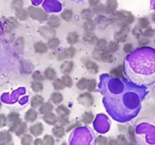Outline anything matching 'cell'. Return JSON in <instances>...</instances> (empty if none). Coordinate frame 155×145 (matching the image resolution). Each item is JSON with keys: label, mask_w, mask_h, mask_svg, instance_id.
I'll return each mask as SVG.
<instances>
[{"label": "cell", "mask_w": 155, "mask_h": 145, "mask_svg": "<svg viewBox=\"0 0 155 145\" xmlns=\"http://www.w3.org/2000/svg\"><path fill=\"white\" fill-rule=\"evenodd\" d=\"M64 96L60 91H54L50 96V101L54 105H60L63 102Z\"/></svg>", "instance_id": "ac0fdd59"}, {"label": "cell", "mask_w": 155, "mask_h": 145, "mask_svg": "<svg viewBox=\"0 0 155 145\" xmlns=\"http://www.w3.org/2000/svg\"><path fill=\"white\" fill-rule=\"evenodd\" d=\"M130 31V27H124V28H120L119 30L115 32L114 34V40L117 41V43H125L127 40V36H128L129 33Z\"/></svg>", "instance_id": "ba28073f"}, {"label": "cell", "mask_w": 155, "mask_h": 145, "mask_svg": "<svg viewBox=\"0 0 155 145\" xmlns=\"http://www.w3.org/2000/svg\"><path fill=\"white\" fill-rule=\"evenodd\" d=\"M105 6L107 9V15H113L117 12L118 8L117 0H107Z\"/></svg>", "instance_id": "4fadbf2b"}, {"label": "cell", "mask_w": 155, "mask_h": 145, "mask_svg": "<svg viewBox=\"0 0 155 145\" xmlns=\"http://www.w3.org/2000/svg\"><path fill=\"white\" fill-rule=\"evenodd\" d=\"M95 14H94L92 9H83L81 12V18H83L84 21H87V20L93 19Z\"/></svg>", "instance_id": "f546056e"}, {"label": "cell", "mask_w": 155, "mask_h": 145, "mask_svg": "<svg viewBox=\"0 0 155 145\" xmlns=\"http://www.w3.org/2000/svg\"><path fill=\"white\" fill-rule=\"evenodd\" d=\"M20 115L17 112H11L10 114L8 115V119H10L11 122H14V121H17V120L19 119Z\"/></svg>", "instance_id": "816d5d0a"}, {"label": "cell", "mask_w": 155, "mask_h": 145, "mask_svg": "<svg viewBox=\"0 0 155 145\" xmlns=\"http://www.w3.org/2000/svg\"><path fill=\"white\" fill-rule=\"evenodd\" d=\"M52 86L54 88V89L57 91H62V90H64L65 88L61 78H57L54 81H52Z\"/></svg>", "instance_id": "f35d334b"}, {"label": "cell", "mask_w": 155, "mask_h": 145, "mask_svg": "<svg viewBox=\"0 0 155 145\" xmlns=\"http://www.w3.org/2000/svg\"><path fill=\"white\" fill-rule=\"evenodd\" d=\"M94 21H95V24H96V27L98 26L101 29H104L107 25L110 24V23H109V18L104 16V15H98V17Z\"/></svg>", "instance_id": "9a60e30c"}, {"label": "cell", "mask_w": 155, "mask_h": 145, "mask_svg": "<svg viewBox=\"0 0 155 145\" xmlns=\"http://www.w3.org/2000/svg\"><path fill=\"white\" fill-rule=\"evenodd\" d=\"M30 88H31L32 91L34 93H39L42 92L44 89V85L42 82L41 81H33L30 85Z\"/></svg>", "instance_id": "f1b7e54d"}, {"label": "cell", "mask_w": 155, "mask_h": 145, "mask_svg": "<svg viewBox=\"0 0 155 145\" xmlns=\"http://www.w3.org/2000/svg\"><path fill=\"white\" fill-rule=\"evenodd\" d=\"M81 135L74 138V141L70 142V145H92V138L86 132H82Z\"/></svg>", "instance_id": "5b68a950"}, {"label": "cell", "mask_w": 155, "mask_h": 145, "mask_svg": "<svg viewBox=\"0 0 155 145\" xmlns=\"http://www.w3.org/2000/svg\"><path fill=\"white\" fill-rule=\"evenodd\" d=\"M89 4L91 7L94 8L100 4V0H89Z\"/></svg>", "instance_id": "9f6ffc18"}, {"label": "cell", "mask_w": 155, "mask_h": 145, "mask_svg": "<svg viewBox=\"0 0 155 145\" xmlns=\"http://www.w3.org/2000/svg\"><path fill=\"white\" fill-rule=\"evenodd\" d=\"M103 52L104 51H100V50L94 49V50L92 51V59L95 61H99V62H101V56H102Z\"/></svg>", "instance_id": "c3c4849f"}, {"label": "cell", "mask_w": 155, "mask_h": 145, "mask_svg": "<svg viewBox=\"0 0 155 145\" xmlns=\"http://www.w3.org/2000/svg\"><path fill=\"white\" fill-rule=\"evenodd\" d=\"M55 112L59 117L68 116L71 114V110L63 104L58 105V106L55 109Z\"/></svg>", "instance_id": "cb8c5ba5"}, {"label": "cell", "mask_w": 155, "mask_h": 145, "mask_svg": "<svg viewBox=\"0 0 155 145\" xmlns=\"http://www.w3.org/2000/svg\"><path fill=\"white\" fill-rule=\"evenodd\" d=\"M33 49L36 53L38 54H45L48 53V48L47 47V44L45 43L42 42V41H38L33 44Z\"/></svg>", "instance_id": "5bb4252c"}, {"label": "cell", "mask_w": 155, "mask_h": 145, "mask_svg": "<svg viewBox=\"0 0 155 145\" xmlns=\"http://www.w3.org/2000/svg\"><path fill=\"white\" fill-rule=\"evenodd\" d=\"M7 119L4 114H0V126H4L6 125Z\"/></svg>", "instance_id": "11a10c76"}, {"label": "cell", "mask_w": 155, "mask_h": 145, "mask_svg": "<svg viewBox=\"0 0 155 145\" xmlns=\"http://www.w3.org/2000/svg\"><path fill=\"white\" fill-rule=\"evenodd\" d=\"M27 10L28 12L29 16L34 21H39V23H44L46 22V21L48 20V14L40 8L31 5L29 6Z\"/></svg>", "instance_id": "6da1fadb"}, {"label": "cell", "mask_w": 155, "mask_h": 145, "mask_svg": "<svg viewBox=\"0 0 155 145\" xmlns=\"http://www.w3.org/2000/svg\"><path fill=\"white\" fill-rule=\"evenodd\" d=\"M97 143L99 145H105L106 143H107V141H106V138L104 137L99 136L97 138Z\"/></svg>", "instance_id": "db71d44e"}, {"label": "cell", "mask_w": 155, "mask_h": 145, "mask_svg": "<svg viewBox=\"0 0 155 145\" xmlns=\"http://www.w3.org/2000/svg\"><path fill=\"white\" fill-rule=\"evenodd\" d=\"M73 15H74V13H73L72 11L70 10V9H64L61 12L60 17L62 20L68 22V21H71V18H73Z\"/></svg>", "instance_id": "8d00e7d4"}, {"label": "cell", "mask_w": 155, "mask_h": 145, "mask_svg": "<svg viewBox=\"0 0 155 145\" xmlns=\"http://www.w3.org/2000/svg\"><path fill=\"white\" fill-rule=\"evenodd\" d=\"M107 45H108V43L105 39H103V38L98 39L96 43L95 44V49L100 51H106L107 49Z\"/></svg>", "instance_id": "4316f807"}, {"label": "cell", "mask_w": 155, "mask_h": 145, "mask_svg": "<svg viewBox=\"0 0 155 145\" xmlns=\"http://www.w3.org/2000/svg\"><path fill=\"white\" fill-rule=\"evenodd\" d=\"M1 28L5 33H11L18 26V21L13 17L5 18L1 22Z\"/></svg>", "instance_id": "3957f363"}, {"label": "cell", "mask_w": 155, "mask_h": 145, "mask_svg": "<svg viewBox=\"0 0 155 145\" xmlns=\"http://www.w3.org/2000/svg\"><path fill=\"white\" fill-rule=\"evenodd\" d=\"M42 119H43V120L47 123V124L49 125H54L58 121L57 116L54 113H53L52 112H48V113L43 115Z\"/></svg>", "instance_id": "484cf974"}, {"label": "cell", "mask_w": 155, "mask_h": 145, "mask_svg": "<svg viewBox=\"0 0 155 145\" xmlns=\"http://www.w3.org/2000/svg\"><path fill=\"white\" fill-rule=\"evenodd\" d=\"M77 101L80 105L84 107L89 108L92 106L95 103L93 95L90 92H84L80 94L77 97Z\"/></svg>", "instance_id": "277c9868"}, {"label": "cell", "mask_w": 155, "mask_h": 145, "mask_svg": "<svg viewBox=\"0 0 155 145\" xmlns=\"http://www.w3.org/2000/svg\"><path fill=\"white\" fill-rule=\"evenodd\" d=\"M151 21H152L154 23H155V13L152 14V15H151Z\"/></svg>", "instance_id": "680465c9"}, {"label": "cell", "mask_w": 155, "mask_h": 145, "mask_svg": "<svg viewBox=\"0 0 155 145\" xmlns=\"http://www.w3.org/2000/svg\"><path fill=\"white\" fill-rule=\"evenodd\" d=\"M46 24L48 27L53 29L58 28L61 25V18L60 17L56 15H51L48 18L46 21Z\"/></svg>", "instance_id": "8fae6325"}, {"label": "cell", "mask_w": 155, "mask_h": 145, "mask_svg": "<svg viewBox=\"0 0 155 145\" xmlns=\"http://www.w3.org/2000/svg\"><path fill=\"white\" fill-rule=\"evenodd\" d=\"M112 16L115 17V18H117L120 21H124V22L127 23V24H130V25L135 21V17L132 14V12L127 10H124V9L117 11Z\"/></svg>", "instance_id": "7a4b0ae2"}, {"label": "cell", "mask_w": 155, "mask_h": 145, "mask_svg": "<svg viewBox=\"0 0 155 145\" xmlns=\"http://www.w3.org/2000/svg\"><path fill=\"white\" fill-rule=\"evenodd\" d=\"M45 78L51 81H54L56 78H57V72H56L55 69L51 67H48L45 69L43 72Z\"/></svg>", "instance_id": "ffe728a7"}, {"label": "cell", "mask_w": 155, "mask_h": 145, "mask_svg": "<svg viewBox=\"0 0 155 145\" xmlns=\"http://www.w3.org/2000/svg\"><path fill=\"white\" fill-rule=\"evenodd\" d=\"M77 53V50L74 48V47L71 46L69 47L64 48L62 52L58 53V61H64L66 59H74Z\"/></svg>", "instance_id": "8992f818"}, {"label": "cell", "mask_w": 155, "mask_h": 145, "mask_svg": "<svg viewBox=\"0 0 155 145\" xmlns=\"http://www.w3.org/2000/svg\"><path fill=\"white\" fill-rule=\"evenodd\" d=\"M138 25H139L142 30H145V29L150 27V25H151V21H150V20L148 19L147 17H142V18H139Z\"/></svg>", "instance_id": "e575fe53"}, {"label": "cell", "mask_w": 155, "mask_h": 145, "mask_svg": "<svg viewBox=\"0 0 155 145\" xmlns=\"http://www.w3.org/2000/svg\"><path fill=\"white\" fill-rule=\"evenodd\" d=\"M61 80L63 81V84L65 88H71L74 85V81H73L72 78L70 76V74H64V75H63L61 78Z\"/></svg>", "instance_id": "74e56055"}, {"label": "cell", "mask_w": 155, "mask_h": 145, "mask_svg": "<svg viewBox=\"0 0 155 145\" xmlns=\"http://www.w3.org/2000/svg\"><path fill=\"white\" fill-rule=\"evenodd\" d=\"M44 139H45V141L46 142L47 145H52L53 140H52V138H51V137L46 135V136H45Z\"/></svg>", "instance_id": "6f0895ef"}, {"label": "cell", "mask_w": 155, "mask_h": 145, "mask_svg": "<svg viewBox=\"0 0 155 145\" xmlns=\"http://www.w3.org/2000/svg\"><path fill=\"white\" fill-rule=\"evenodd\" d=\"M15 46H16V48L18 49V50H19V51H22L24 47V38L23 37L18 38V39L16 40V43H15Z\"/></svg>", "instance_id": "f907efd6"}, {"label": "cell", "mask_w": 155, "mask_h": 145, "mask_svg": "<svg viewBox=\"0 0 155 145\" xmlns=\"http://www.w3.org/2000/svg\"><path fill=\"white\" fill-rule=\"evenodd\" d=\"M82 38H83L84 42H86V43L91 44V45H95L96 43L97 40H98V37H97L96 34H95L93 32L85 31Z\"/></svg>", "instance_id": "7c38bea8"}, {"label": "cell", "mask_w": 155, "mask_h": 145, "mask_svg": "<svg viewBox=\"0 0 155 145\" xmlns=\"http://www.w3.org/2000/svg\"><path fill=\"white\" fill-rule=\"evenodd\" d=\"M92 11H93L94 14L95 15H105L107 14V9H106L105 5L104 4H99L97 6L94 7L92 9Z\"/></svg>", "instance_id": "d590c367"}, {"label": "cell", "mask_w": 155, "mask_h": 145, "mask_svg": "<svg viewBox=\"0 0 155 145\" xmlns=\"http://www.w3.org/2000/svg\"><path fill=\"white\" fill-rule=\"evenodd\" d=\"M114 61V56L112 53H109L107 50L104 51L102 53V56H101V62H105V63H113Z\"/></svg>", "instance_id": "d6a6232c"}, {"label": "cell", "mask_w": 155, "mask_h": 145, "mask_svg": "<svg viewBox=\"0 0 155 145\" xmlns=\"http://www.w3.org/2000/svg\"><path fill=\"white\" fill-rule=\"evenodd\" d=\"M74 62L71 60H66L63 61L61 65H60V71L61 73L64 74H70L74 69Z\"/></svg>", "instance_id": "30bf717a"}, {"label": "cell", "mask_w": 155, "mask_h": 145, "mask_svg": "<svg viewBox=\"0 0 155 145\" xmlns=\"http://www.w3.org/2000/svg\"><path fill=\"white\" fill-rule=\"evenodd\" d=\"M83 28L85 31L93 32L96 28V24L93 19L85 21L83 24Z\"/></svg>", "instance_id": "d4e9b609"}, {"label": "cell", "mask_w": 155, "mask_h": 145, "mask_svg": "<svg viewBox=\"0 0 155 145\" xmlns=\"http://www.w3.org/2000/svg\"><path fill=\"white\" fill-rule=\"evenodd\" d=\"M61 43V40L58 37H53L51 39L48 40L47 42V47H48V50H54L59 47Z\"/></svg>", "instance_id": "83f0119b"}, {"label": "cell", "mask_w": 155, "mask_h": 145, "mask_svg": "<svg viewBox=\"0 0 155 145\" xmlns=\"http://www.w3.org/2000/svg\"><path fill=\"white\" fill-rule=\"evenodd\" d=\"M1 106H2V102L1 100H0V108H1Z\"/></svg>", "instance_id": "91938a15"}, {"label": "cell", "mask_w": 155, "mask_h": 145, "mask_svg": "<svg viewBox=\"0 0 155 145\" xmlns=\"http://www.w3.org/2000/svg\"><path fill=\"white\" fill-rule=\"evenodd\" d=\"M39 33L42 37L47 40L55 37L56 35V31L54 30V29L51 28V27H48V26H42V27H39Z\"/></svg>", "instance_id": "9c48e42d"}, {"label": "cell", "mask_w": 155, "mask_h": 145, "mask_svg": "<svg viewBox=\"0 0 155 145\" xmlns=\"http://www.w3.org/2000/svg\"><path fill=\"white\" fill-rule=\"evenodd\" d=\"M28 17V12H27V10H26V9H23V8L15 11V18H16L18 21H26V20H27Z\"/></svg>", "instance_id": "603a6c76"}, {"label": "cell", "mask_w": 155, "mask_h": 145, "mask_svg": "<svg viewBox=\"0 0 155 145\" xmlns=\"http://www.w3.org/2000/svg\"><path fill=\"white\" fill-rule=\"evenodd\" d=\"M89 79L86 78H80L76 84V87L80 91H85L87 89L88 85H89Z\"/></svg>", "instance_id": "4dcf8cb0"}, {"label": "cell", "mask_w": 155, "mask_h": 145, "mask_svg": "<svg viewBox=\"0 0 155 145\" xmlns=\"http://www.w3.org/2000/svg\"><path fill=\"white\" fill-rule=\"evenodd\" d=\"M44 102H45V100H44V98L42 96L39 95V94H36V95H33L31 97L30 103L32 108L36 109V108H39Z\"/></svg>", "instance_id": "2e32d148"}, {"label": "cell", "mask_w": 155, "mask_h": 145, "mask_svg": "<svg viewBox=\"0 0 155 145\" xmlns=\"http://www.w3.org/2000/svg\"><path fill=\"white\" fill-rule=\"evenodd\" d=\"M38 117V112L33 108H30L26 112L24 119L28 123H33Z\"/></svg>", "instance_id": "44dd1931"}, {"label": "cell", "mask_w": 155, "mask_h": 145, "mask_svg": "<svg viewBox=\"0 0 155 145\" xmlns=\"http://www.w3.org/2000/svg\"><path fill=\"white\" fill-rule=\"evenodd\" d=\"M154 30H155V29H154Z\"/></svg>", "instance_id": "6125c7cd"}, {"label": "cell", "mask_w": 155, "mask_h": 145, "mask_svg": "<svg viewBox=\"0 0 155 145\" xmlns=\"http://www.w3.org/2000/svg\"><path fill=\"white\" fill-rule=\"evenodd\" d=\"M32 78L33 79V81H44L45 80V76L44 74H42L40 71H35L32 74Z\"/></svg>", "instance_id": "ee69618b"}, {"label": "cell", "mask_w": 155, "mask_h": 145, "mask_svg": "<svg viewBox=\"0 0 155 145\" xmlns=\"http://www.w3.org/2000/svg\"><path fill=\"white\" fill-rule=\"evenodd\" d=\"M82 62L89 72L92 74H98V71H99V67L95 61L88 59V58H84V59H82Z\"/></svg>", "instance_id": "52a82bcc"}, {"label": "cell", "mask_w": 155, "mask_h": 145, "mask_svg": "<svg viewBox=\"0 0 155 145\" xmlns=\"http://www.w3.org/2000/svg\"><path fill=\"white\" fill-rule=\"evenodd\" d=\"M150 43H151V40H150V38L145 37V36H143L138 40V46H139V47H147V46L149 45Z\"/></svg>", "instance_id": "b9f144b4"}, {"label": "cell", "mask_w": 155, "mask_h": 145, "mask_svg": "<svg viewBox=\"0 0 155 145\" xmlns=\"http://www.w3.org/2000/svg\"><path fill=\"white\" fill-rule=\"evenodd\" d=\"M142 32H143V30H142L139 25L135 26L133 28V30H132V33H133V35L138 40L142 36Z\"/></svg>", "instance_id": "60d3db41"}, {"label": "cell", "mask_w": 155, "mask_h": 145, "mask_svg": "<svg viewBox=\"0 0 155 145\" xmlns=\"http://www.w3.org/2000/svg\"><path fill=\"white\" fill-rule=\"evenodd\" d=\"M79 40H80V36H79L78 33L75 31L70 32L68 33L66 37V40L68 42V44H70L71 46L74 45L77 43L79 42Z\"/></svg>", "instance_id": "7402d4cb"}, {"label": "cell", "mask_w": 155, "mask_h": 145, "mask_svg": "<svg viewBox=\"0 0 155 145\" xmlns=\"http://www.w3.org/2000/svg\"><path fill=\"white\" fill-rule=\"evenodd\" d=\"M119 49H120L119 43H117L115 40H112L108 43L107 51L109 52V53H112V54H114V53H116L119 50Z\"/></svg>", "instance_id": "836d02e7"}, {"label": "cell", "mask_w": 155, "mask_h": 145, "mask_svg": "<svg viewBox=\"0 0 155 145\" xmlns=\"http://www.w3.org/2000/svg\"><path fill=\"white\" fill-rule=\"evenodd\" d=\"M97 81L95 79L92 78V79H89V85H88L87 87V91L88 92H90L92 93V91H95L96 89V87H97Z\"/></svg>", "instance_id": "7dc6e473"}, {"label": "cell", "mask_w": 155, "mask_h": 145, "mask_svg": "<svg viewBox=\"0 0 155 145\" xmlns=\"http://www.w3.org/2000/svg\"><path fill=\"white\" fill-rule=\"evenodd\" d=\"M94 119V115L92 112H85L83 115V121L86 125L91 124Z\"/></svg>", "instance_id": "ab89813d"}, {"label": "cell", "mask_w": 155, "mask_h": 145, "mask_svg": "<svg viewBox=\"0 0 155 145\" xmlns=\"http://www.w3.org/2000/svg\"><path fill=\"white\" fill-rule=\"evenodd\" d=\"M52 132L53 134L58 138H61L64 133V128L62 126H56L53 129Z\"/></svg>", "instance_id": "bcb514c9"}, {"label": "cell", "mask_w": 155, "mask_h": 145, "mask_svg": "<svg viewBox=\"0 0 155 145\" xmlns=\"http://www.w3.org/2000/svg\"><path fill=\"white\" fill-rule=\"evenodd\" d=\"M133 48L134 47H133V43H127L124 44V47H123V50H124V52L126 54H130V53H131L133 52Z\"/></svg>", "instance_id": "681fc988"}, {"label": "cell", "mask_w": 155, "mask_h": 145, "mask_svg": "<svg viewBox=\"0 0 155 145\" xmlns=\"http://www.w3.org/2000/svg\"><path fill=\"white\" fill-rule=\"evenodd\" d=\"M30 132L35 136H39L43 132V126L41 123H37L34 126H31L30 129Z\"/></svg>", "instance_id": "1f68e13d"}, {"label": "cell", "mask_w": 155, "mask_h": 145, "mask_svg": "<svg viewBox=\"0 0 155 145\" xmlns=\"http://www.w3.org/2000/svg\"><path fill=\"white\" fill-rule=\"evenodd\" d=\"M26 129H27V126H26L25 123H23L21 125V126L20 127L18 132H17V135H21V134H24V132H25Z\"/></svg>", "instance_id": "f5cc1de1"}, {"label": "cell", "mask_w": 155, "mask_h": 145, "mask_svg": "<svg viewBox=\"0 0 155 145\" xmlns=\"http://www.w3.org/2000/svg\"><path fill=\"white\" fill-rule=\"evenodd\" d=\"M53 109H54V106H53V103L51 101L44 102L39 107V112L42 114V115H45V114L48 113V112H52Z\"/></svg>", "instance_id": "d6986e66"}, {"label": "cell", "mask_w": 155, "mask_h": 145, "mask_svg": "<svg viewBox=\"0 0 155 145\" xmlns=\"http://www.w3.org/2000/svg\"><path fill=\"white\" fill-rule=\"evenodd\" d=\"M154 45H155V37H154Z\"/></svg>", "instance_id": "94428289"}, {"label": "cell", "mask_w": 155, "mask_h": 145, "mask_svg": "<svg viewBox=\"0 0 155 145\" xmlns=\"http://www.w3.org/2000/svg\"><path fill=\"white\" fill-rule=\"evenodd\" d=\"M24 5V0H13L12 4H11V7H12V9H13V10L16 11L18 10V9L23 8Z\"/></svg>", "instance_id": "7bdbcfd3"}, {"label": "cell", "mask_w": 155, "mask_h": 145, "mask_svg": "<svg viewBox=\"0 0 155 145\" xmlns=\"http://www.w3.org/2000/svg\"><path fill=\"white\" fill-rule=\"evenodd\" d=\"M142 36H145L148 38H152L155 36V30L153 29L152 27H148V28L145 29L142 32Z\"/></svg>", "instance_id": "f6af8a7d"}, {"label": "cell", "mask_w": 155, "mask_h": 145, "mask_svg": "<svg viewBox=\"0 0 155 145\" xmlns=\"http://www.w3.org/2000/svg\"><path fill=\"white\" fill-rule=\"evenodd\" d=\"M110 74L114 77L120 79H124V67L123 65H120L115 68H112Z\"/></svg>", "instance_id": "e0dca14e"}]
</instances>
